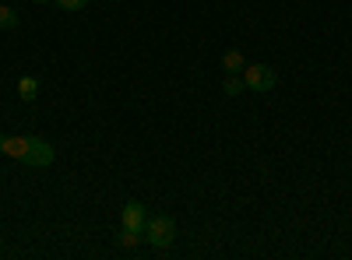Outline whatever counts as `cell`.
I'll use <instances>...</instances> for the list:
<instances>
[{
    "instance_id": "6da1fadb",
    "label": "cell",
    "mask_w": 352,
    "mask_h": 260,
    "mask_svg": "<svg viewBox=\"0 0 352 260\" xmlns=\"http://www.w3.org/2000/svg\"><path fill=\"white\" fill-rule=\"evenodd\" d=\"M176 239V222L169 215H148V225H144V243L152 250H169Z\"/></svg>"
},
{
    "instance_id": "7a4b0ae2",
    "label": "cell",
    "mask_w": 352,
    "mask_h": 260,
    "mask_svg": "<svg viewBox=\"0 0 352 260\" xmlns=\"http://www.w3.org/2000/svg\"><path fill=\"white\" fill-rule=\"evenodd\" d=\"M243 84H247L250 92L264 95V92H272L275 84H278V74L268 64H250V67H243Z\"/></svg>"
},
{
    "instance_id": "3957f363",
    "label": "cell",
    "mask_w": 352,
    "mask_h": 260,
    "mask_svg": "<svg viewBox=\"0 0 352 260\" xmlns=\"http://www.w3.org/2000/svg\"><path fill=\"white\" fill-rule=\"evenodd\" d=\"M56 152H53V144L43 141V137H28V155H25V165H36V169H46L53 165Z\"/></svg>"
},
{
    "instance_id": "277c9868",
    "label": "cell",
    "mask_w": 352,
    "mask_h": 260,
    "mask_svg": "<svg viewBox=\"0 0 352 260\" xmlns=\"http://www.w3.org/2000/svg\"><path fill=\"white\" fill-rule=\"evenodd\" d=\"M144 225H148V208H144L141 200H127V204L120 208V228L144 233Z\"/></svg>"
},
{
    "instance_id": "5b68a950",
    "label": "cell",
    "mask_w": 352,
    "mask_h": 260,
    "mask_svg": "<svg viewBox=\"0 0 352 260\" xmlns=\"http://www.w3.org/2000/svg\"><path fill=\"white\" fill-rule=\"evenodd\" d=\"M0 152L18 158V162H25V155H28V134H8L4 144H0Z\"/></svg>"
},
{
    "instance_id": "8992f818",
    "label": "cell",
    "mask_w": 352,
    "mask_h": 260,
    "mask_svg": "<svg viewBox=\"0 0 352 260\" xmlns=\"http://www.w3.org/2000/svg\"><path fill=\"white\" fill-rule=\"evenodd\" d=\"M222 67H226V74H243V67H247L243 53H240V49H226V56H222Z\"/></svg>"
},
{
    "instance_id": "52a82bcc",
    "label": "cell",
    "mask_w": 352,
    "mask_h": 260,
    "mask_svg": "<svg viewBox=\"0 0 352 260\" xmlns=\"http://www.w3.org/2000/svg\"><path fill=\"white\" fill-rule=\"evenodd\" d=\"M18 95H21L25 102H36V95H39V78L25 74V78L18 81Z\"/></svg>"
},
{
    "instance_id": "ba28073f",
    "label": "cell",
    "mask_w": 352,
    "mask_h": 260,
    "mask_svg": "<svg viewBox=\"0 0 352 260\" xmlns=\"http://www.w3.org/2000/svg\"><path fill=\"white\" fill-rule=\"evenodd\" d=\"M222 92H226V95H240V92H247L243 74H229V78H226V84H222Z\"/></svg>"
},
{
    "instance_id": "9c48e42d",
    "label": "cell",
    "mask_w": 352,
    "mask_h": 260,
    "mask_svg": "<svg viewBox=\"0 0 352 260\" xmlns=\"http://www.w3.org/2000/svg\"><path fill=\"white\" fill-rule=\"evenodd\" d=\"M141 239H144V233H134V228H124V233H120V246H124V250L138 246Z\"/></svg>"
},
{
    "instance_id": "30bf717a",
    "label": "cell",
    "mask_w": 352,
    "mask_h": 260,
    "mask_svg": "<svg viewBox=\"0 0 352 260\" xmlns=\"http://www.w3.org/2000/svg\"><path fill=\"white\" fill-rule=\"evenodd\" d=\"M14 25H18V14H14V8L0 4V28H14Z\"/></svg>"
},
{
    "instance_id": "8fae6325",
    "label": "cell",
    "mask_w": 352,
    "mask_h": 260,
    "mask_svg": "<svg viewBox=\"0 0 352 260\" xmlns=\"http://www.w3.org/2000/svg\"><path fill=\"white\" fill-rule=\"evenodd\" d=\"M53 4L60 8V11H85L88 0H53Z\"/></svg>"
},
{
    "instance_id": "7c38bea8",
    "label": "cell",
    "mask_w": 352,
    "mask_h": 260,
    "mask_svg": "<svg viewBox=\"0 0 352 260\" xmlns=\"http://www.w3.org/2000/svg\"><path fill=\"white\" fill-rule=\"evenodd\" d=\"M36 4H50V0H36Z\"/></svg>"
},
{
    "instance_id": "4fadbf2b",
    "label": "cell",
    "mask_w": 352,
    "mask_h": 260,
    "mask_svg": "<svg viewBox=\"0 0 352 260\" xmlns=\"http://www.w3.org/2000/svg\"><path fill=\"white\" fill-rule=\"evenodd\" d=\"M0 144H4V134H0Z\"/></svg>"
}]
</instances>
